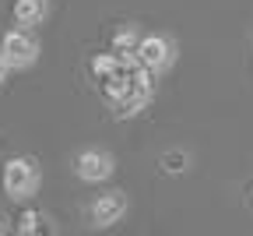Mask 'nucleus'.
Wrapping results in <instances>:
<instances>
[{"label": "nucleus", "mask_w": 253, "mask_h": 236, "mask_svg": "<svg viewBox=\"0 0 253 236\" xmlns=\"http://www.w3.org/2000/svg\"><path fill=\"white\" fill-rule=\"evenodd\" d=\"M155 78H158V74H151L144 63L130 60L116 78H109L106 85H99L106 106L113 110V117L130 120V117L144 113V110L151 106V99H155Z\"/></svg>", "instance_id": "f257e3e1"}, {"label": "nucleus", "mask_w": 253, "mask_h": 236, "mask_svg": "<svg viewBox=\"0 0 253 236\" xmlns=\"http://www.w3.org/2000/svg\"><path fill=\"white\" fill-rule=\"evenodd\" d=\"M42 187V166L32 155H11L4 166H0V190H4L7 201L21 205V201H32Z\"/></svg>", "instance_id": "f03ea898"}, {"label": "nucleus", "mask_w": 253, "mask_h": 236, "mask_svg": "<svg viewBox=\"0 0 253 236\" xmlns=\"http://www.w3.org/2000/svg\"><path fill=\"white\" fill-rule=\"evenodd\" d=\"M179 60V46L172 36L166 32H144L141 36V46H137V63H144L151 74H166L172 71Z\"/></svg>", "instance_id": "7ed1b4c3"}, {"label": "nucleus", "mask_w": 253, "mask_h": 236, "mask_svg": "<svg viewBox=\"0 0 253 236\" xmlns=\"http://www.w3.org/2000/svg\"><path fill=\"white\" fill-rule=\"evenodd\" d=\"M0 53H4V60H7L11 71H28V67L39 63L42 46H39L36 36H32V28H21L18 25L11 32H4V39H0Z\"/></svg>", "instance_id": "20e7f679"}, {"label": "nucleus", "mask_w": 253, "mask_h": 236, "mask_svg": "<svg viewBox=\"0 0 253 236\" xmlns=\"http://www.w3.org/2000/svg\"><path fill=\"white\" fill-rule=\"evenodd\" d=\"M126 212H130V197H126V190L113 187V190L95 194V201L88 205V222L91 229H113L126 219Z\"/></svg>", "instance_id": "39448f33"}, {"label": "nucleus", "mask_w": 253, "mask_h": 236, "mask_svg": "<svg viewBox=\"0 0 253 236\" xmlns=\"http://www.w3.org/2000/svg\"><path fill=\"white\" fill-rule=\"evenodd\" d=\"M74 173L81 183H106L116 173V155L106 148H81L74 155Z\"/></svg>", "instance_id": "423d86ee"}, {"label": "nucleus", "mask_w": 253, "mask_h": 236, "mask_svg": "<svg viewBox=\"0 0 253 236\" xmlns=\"http://www.w3.org/2000/svg\"><path fill=\"white\" fill-rule=\"evenodd\" d=\"M14 25L21 28H39L49 18V0H14Z\"/></svg>", "instance_id": "0eeeda50"}, {"label": "nucleus", "mask_w": 253, "mask_h": 236, "mask_svg": "<svg viewBox=\"0 0 253 236\" xmlns=\"http://www.w3.org/2000/svg\"><path fill=\"white\" fill-rule=\"evenodd\" d=\"M141 25H134V21H126V25H120L116 32H113V53H120L123 60H137V46H141Z\"/></svg>", "instance_id": "6e6552de"}, {"label": "nucleus", "mask_w": 253, "mask_h": 236, "mask_svg": "<svg viewBox=\"0 0 253 236\" xmlns=\"http://www.w3.org/2000/svg\"><path fill=\"white\" fill-rule=\"evenodd\" d=\"M126 63H130V60H123L120 53H113V50H109V53H95V57H91V63H88V71H91V78L99 81V85H106L109 78H116V74L123 71Z\"/></svg>", "instance_id": "1a4fd4ad"}, {"label": "nucleus", "mask_w": 253, "mask_h": 236, "mask_svg": "<svg viewBox=\"0 0 253 236\" xmlns=\"http://www.w3.org/2000/svg\"><path fill=\"white\" fill-rule=\"evenodd\" d=\"M14 229H18L21 236H49V233H56L53 219H49L46 212H39V208H25Z\"/></svg>", "instance_id": "9d476101"}, {"label": "nucleus", "mask_w": 253, "mask_h": 236, "mask_svg": "<svg viewBox=\"0 0 253 236\" xmlns=\"http://www.w3.org/2000/svg\"><path fill=\"white\" fill-rule=\"evenodd\" d=\"M158 166H162V173H169V177H183L190 166H194V155L186 148H169V152L158 155Z\"/></svg>", "instance_id": "9b49d317"}, {"label": "nucleus", "mask_w": 253, "mask_h": 236, "mask_svg": "<svg viewBox=\"0 0 253 236\" xmlns=\"http://www.w3.org/2000/svg\"><path fill=\"white\" fill-rule=\"evenodd\" d=\"M7 74H11V67H7V60H4V53H0V88H4V81H7Z\"/></svg>", "instance_id": "f8f14e48"}, {"label": "nucleus", "mask_w": 253, "mask_h": 236, "mask_svg": "<svg viewBox=\"0 0 253 236\" xmlns=\"http://www.w3.org/2000/svg\"><path fill=\"white\" fill-rule=\"evenodd\" d=\"M7 229H11V226H7V219H4V215H0V236H4Z\"/></svg>", "instance_id": "ddd939ff"}, {"label": "nucleus", "mask_w": 253, "mask_h": 236, "mask_svg": "<svg viewBox=\"0 0 253 236\" xmlns=\"http://www.w3.org/2000/svg\"><path fill=\"white\" fill-rule=\"evenodd\" d=\"M250 208H253V187H250Z\"/></svg>", "instance_id": "4468645a"}]
</instances>
